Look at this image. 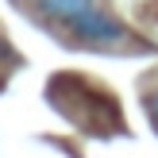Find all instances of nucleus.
<instances>
[{"label": "nucleus", "mask_w": 158, "mask_h": 158, "mask_svg": "<svg viewBox=\"0 0 158 158\" xmlns=\"http://www.w3.org/2000/svg\"><path fill=\"white\" fill-rule=\"evenodd\" d=\"M46 100H50L69 123H77L81 131H89V135H97V139L123 131L120 104H116L112 93H104L93 77L54 73L50 85H46Z\"/></svg>", "instance_id": "1"}, {"label": "nucleus", "mask_w": 158, "mask_h": 158, "mask_svg": "<svg viewBox=\"0 0 158 158\" xmlns=\"http://www.w3.org/2000/svg\"><path fill=\"white\" fill-rule=\"evenodd\" d=\"M147 104H151V116H154V123H158V93H154L151 100H147Z\"/></svg>", "instance_id": "4"}, {"label": "nucleus", "mask_w": 158, "mask_h": 158, "mask_svg": "<svg viewBox=\"0 0 158 158\" xmlns=\"http://www.w3.org/2000/svg\"><path fill=\"white\" fill-rule=\"evenodd\" d=\"M66 27H69V35H73L77 43H89V46H112V43H123V39H127V27H123L120 19H112V15L97 12V8L73 15Z\"/></svg>", "instance_id": "2"}, {"label": "nucleus", "mask_w": 158, "mask_h": 158, "mask_svg": "<svg viewBox=\"0 0 158 158\" xmlns=\"http://www.w3.org/2000/svg\"><path fill=\"white\" fill-rule=\"evenodd\" d=\"M35 4H39V12H43V15H50V19H62V23H69L73 15L89 12V8H93V0H35Z\"/></svg>", "instance_id": "3"}]
</instances>
